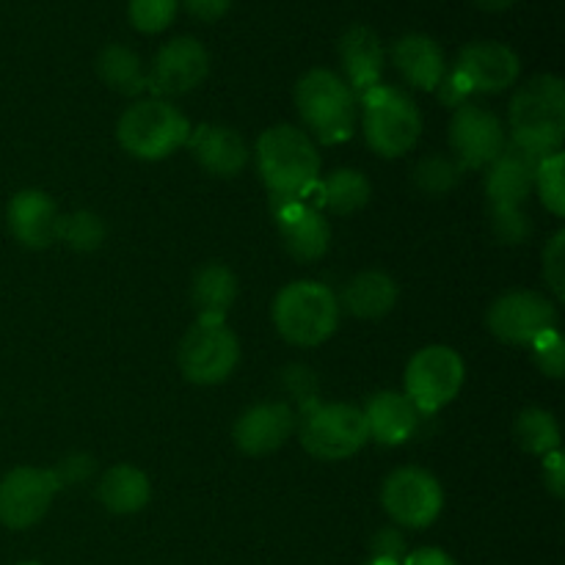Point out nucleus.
I'll return each instance as SVG.
<instances>
[{"instance_id":"37","label":"nucleus","mask_w":565,"mask_h":565,"mask_svg":"<svg viewBox=\"0 0 565 565\" xmlns=\"http://www.w3.org/2000/svg\"><path fill=\"white\" fill-rule=\"evenodd\" d=\"M370 552H373V561H386L401 565L403 557L408 555L406 535L397 527H381L379 533L370 541Z\"/></svg>"},{"instance_id":"1","label":"nucleus","mask_w":565,"mask_h":565,"mask_svg":"<svg viewBox=\"0 0 565 565\" xmlns=\"http://www.w3.org/2000/svg\"><path fill=\"white\" fill-rule=\"evenodd\" d=\"M257 171L270 196L303 202L320 182V152L296 125H274L257 141Z\"/></svg>"},{"instance_id":"27","label":"nucleus","mask_w":565,"mask_h":565,"mask_svg":"<svg viewBox=\"0 0 565 565\" xmlns=\"http://www.w3.org/2000/svg\"><path fill=\"white\" fill-rule=\"evenodd\" d=\"M97 75L110 92L125 94V97H138V94H143L149 88L147 66H143L141 55L119 42H110L99 50Z\"/></svg>"},{"instance_id":"39","label":"nucleus","mask_w":565,"mask_h":565,"mask_svg":"<svg viewBox=\"0 0 565 565\" xmlns=\"http://www.w3.org/2000/svg\"><path fill=\"white\" fill-rule=\"evenodd\" d=\"M541 478H544V486L550 489L552 497L563 500L565 497V458L561 450H552L544 456V463H541Z\"/></svg>"},{"instance_id":"31","label":"nucleus","mask_w":565,"mask_h":565,"mask_svg":"<svg viewBox=\"0 0 565 565\" xmlns=\"http://www.w3.org/2000/svg\"><path fill=\"white\" fill-rule=\"evenodd\" d=\"M105 235H108L105 221L97 213H92V210H75L70 215H61L58 241L66 243L72 252H97L105 243Z\"/></svg>"},{"instance_id":"13","label":"nucleus","mask_w":565,"mask_h":565,"mask_svg":"<svg viewBox=\"0 0 565 565\" xmlns=\"http://www.w3.org/2000/svg\"><path fill=\"white\" fill-rule=\"evenodd\" d=\"M61 491L53 469L17 467L0 480V524L9 530H28L47 516Z\"/></svg>"},{"instance_id":"17","label":"nucleus","mask_w":565,"mask_h":565,"mask_svg":"<svg viewBox=\"0 0 565 565\" xmlns=\"http://www.w3.org/2000/svg\"><path fill=\"white\" fill-rule=\"evenodd\" d=\"M274 218L287 254L298 263H315L331 246V224L318 207L307 202H279L274 199Z\"/></svg>"},{"instance_id":"18","label":"nucleus","mask_w":565,"mask_h":565,"mask_svg":"<svg viewBox=\"0 0 565 565\" xmlns=\"http://www.w3.org/2000/svg\"><path fill=\"white\" fill-rule=\"evenodd\" d=\"M6 224H9L11 237H14L20 246L42 252V248L53 246V243L58 241V204H55L44 191L28 188V191L14 193V196L9 199Z\"/></svg>"},{"instance_id":"38","label":"nucleus","mask_w":565,"mask_h":565,"mask_svg":"<svg viewBox=\"0 0 565 565\" xmlns=\"http://www.w3.org/2000/svg\"><path fill=\"white\" fill-rule=\"evenodd\" d=\"M94 469H97V463H94L92 456H86V452H72V456H66L64 461L53 469V472L55 478H58L61 489H64V486L86 483L94 475Z\"/></svg>"},{"instance_id":"6","label":"nucleus","mask_w":565,"mask_h":565,"mask_svg":"<svg viewBox=\"0 0 565 565\" xmlns=\"http://www.w3.org/2000/svg\"><path fill=\"white\" fill-rule=\"evenodd\" d=\"M359 108L364 141L379 158H403L417 147L423 136V114L408 92L379 83L359 97Z\"/></svg>"},{"instance_id":"33","label":"nucleus","mask_w":565,"mask_h":565,"mask_svg":"<svg viewBox=\"0 0 565 565\" xmlns=\"http://www.w3.org/2000/svg\"><path fill=\"white\" fill-rule=\"evenodd\" d=\"M489 224L502 246H522L533 237V218L524 207H489Z\"/></svg>"},{"instance_id":"28","label":"nucleus","mask_w":565,"mask_h":565,"mask_svg":"<svg viewBox=\"0 0 565 565\" xmlns=\"http://www.w3.org/2000/svg\"><path fill=\"white\" fill-rule=\"evenodd\" d=\"M373 196V185L367 177L356 169H337L331 174L320 177L318 199L329 213L353 215L367 207Z\"/></svg>"},{"instance_id":"9","label":"nucleus","mask_w":565,"mask_h":565,"mask_svg":"<svg viewBox=\"0 0 565 565\" xmlns=\"http://www.w3.org/2000/svg\"><path fill=\"white\" fill-rule=\"evenodd\" d=\"M463 379H467V367L458 351L447 345H428L408 359L403 395L423 417H430L456 401Z\"/></svg>"},{"instance_id":"10","label":"nucleus","mask_w":565,"mask_h":565,"mask_svg":"<svg viewBox=\"0 0 565 565\" xmlns=\"http://www.w3.org/2000/svg\"><path fill=\"white\" fill-rule=\"evenodd\" d=\"M381 505L397 527L425 530L439 519L445 491L428 469L401 467L381 486Z\"/></svg>"},{"instance_id":"40","label":"nucleus","mask_w":565,"mask_h":565,"mask_svg":"<svg viewBox=\"0 0 565 565\" xmlns=\"http://www.w3.org/2000/svg\"><path fill=\"white\" fill-rule=\"evenodd\" d=\"M182 6H185L188 14L196 17V20L215 22L230 11L232 0H182Z\"/></svg>"},{"instance_id":"7","label":"nucleus","mask_w":565,"mask_h":565,"mask_svg":"<svg viewBox=\"0 0 565 565\" xmlns=\"http://www.w3.org/2000/svg\"><path fill=\"white\" fill-rule=\"evenodd\" d=\"M241 362V342L226 320L199 318L177 348L182 379L196 386H215L230 379Z\"/></svg>"},{"instance_id":"11","label":"nucleus","mask_w":565,"mask_h":565,"mask_svg":"<svg viewBox=\"0 0 565 565\" xmlns=\"http://www.w3.org/2000/svg\"><path fill=\"white\" fill-rule=\"evenodd\" d=\"M486 326L508 345H533L546 331L557 329V301L535 290H511L491 303Z\"/></svg>"},{"instance_id":"2","label":"nucleus","mask_w":565,"mask_h":565,"mask_svg":"<svg viewBox=\"0 0 565 565\" xmlns=\"http://www.w3.org/2000/svg\"><path fill=\"white\" fill-rule=\"evenodd\" d=\"M511 143L530 158L561 152L565 138V83L557 75H535L524 83L508 108Z\"/></svg>"},{"instance_id":"14","label":"nucleus","mask_w":565,"mask_h":565,"mask_svg":"<svg viewBox=\"0 0 565 565\" xmlns=\"http://www.w3.org/2000/svg\"><path fill=\"white\" fill-rule=\"evenodd\" d=\"M450 72L467 88L469 97L500 94L519 81L522 58L508 44L494 42V39H480V42H469L467 47H461Z\"/></svg>"},{"instance_id":"12","label":"nucleus","mask_w":565,"mask_h":565,"mask_svg":"<svg viewBox=\"0 0 565 565\" xmlns=\"http://www.w3.org/2000/svg\"><path fill=\"white\" fill-rule=\"evenodd\" d=\"M508 147V130L500 116L478 103H463L452 110L450 149L463 171L489 169Z\"/></svg>"},{"instance_id":"44","label":"nucleus","mask_w":565,"mask_h":565,"mask_svg":"<svg viewBox=\"0 0 565 565\" xmlns=\"http://www.w3.org/2000/svg\"><path fill=\"white\" fill-rule=\"evenodd\" d=\"M17 565H42V563H33V561H28V563H17Z\"/></svg>"},{"instance_id":"34","label":"nucleus","mask_w":565,"mask_h":565,"mask_svg":"<svg viewBox=\"0 0 565 565\" xmlns=\"http://www.w3.org/2000/svg\"><path fill=\"white\" fill-rule=\"evenodd\" d=\"M180 0H130L127 17L130 25L141 33H160L174 22Z\"/></svg>"},{"instance_id":"43","label":"nucleus","mask_w":565,"mask_h":565,"mask_svg":"<svg viewBox=\"0 0 565 565\" xmlns=\"http://www.w3.org/2000/svg\"><path fill=\"white\" fill-rule=\"evenodd\" d=\"M364 565H395V563H386V561H367Z\"/></svg>"},{"instance_id":"23","label":"nucleus","mask_w":565,"mask_h":565,"mask_svg":"<svg viewBox=\"0 0 565 565\" xmlns=\"http://www.w3.org/2000/svg\"><path fill=\"white\" fill-rule=\"evenodd\" d=\"M539 160L508 141L505 152L486 169V199L489 207H524L533 193Z\"/></svg>"},{"instance_id":"26","label":"nucleus","mask_w":565,"mask_h":565,"mask_svg":"<svg viewBox=\"0 0 565 565\" xmlns=\"http://www.w3.org/2000/svg\"><path fill=\"white\" fill-rule=\"evenodd\" d=\"M237 290H241V285H237L235 270L226 268L224 263H207L193 276L191 301L196 307L199 318L226 320L237 298Z\"/></svg>"},{"instance_id":"8","label":"nucleus","mask_w":565,"mask_h":565,"mask_svg":"<svg viewBox=\"0 0 565 565\" xmlns=\"http://www.w3.org/2000/svg\"><path fill=\"white\" fill-rule=\"evenodd\" d=\"M370 441L362 408L351 403H318L301 417V445L318 461H345Z\"/></svg>"},{"instance_id":"35","label":"nucleus","mask_w":565,"mask_h":565,"mask_svg":"<svg viewBox=\"0 0 565 565\" xmlns=\"http://www.w3.org/2000/svg\"><path fill=\"white\" fill-rule=\"evenodd\" d=\"M533 359L539 364V370L550 379H563V370H565V342L561 329H552L546 331L544 337L533 342Z\"/></svg>"},{"instance_id":"42","label":"nucleus","mask_w":565,"mask_h":565,"mask_svg":"<svg viewBox=\"0 0 565 565\" xmlns=\"http://www.w3.org/2000/svg\"><path fill=\"white\" fill-rule=\"evenodd\" d=\"M475 3H478L483 11H505L511 9V6H516L519 0H475Z\"/></svg>"},{"instance_id":"5","label":"nucleus","mask_w":565,"mask_h":565,"mask_svg":"<svg viewBox=\"0 0 565 565\" xmlns=\"http://www.w3.org/2000/svg\"><path fill=\"white\" fill-rule=\"evenodd\" d=\"M296 110L318 141L342 143L356 130L359 97L337 72L309 70L296 83Z\"/></svg>"},{"instance_id":"4","label":"nucleus","mask_w":565,"mask_h":565,"mask_svg":"<svg viewBox=\"0 0 565 565\" xmlns=\"http://www.w3.org/2000/svg\"><path fill=\"white\" fill-rule=\"evenodd\" d=\"M191 138V121L174 103L160 97L136 99L116 121V141L138 160H166Z\"/></svg>"},{"instance_id":"24","label":"nucleus","mask_w":565,"mask_h":565,"mask_svg":"<svg viewBox=\"0 0 565 565\" xmlns=\"http://www.w3.org/2000/svg\"><path fill=\"white\" fill-rule=\"evenodd\" d=\"M97 500L105 511L116 513V516H132L152 500L149 475L132 463H116V467L105 469L99 478Z\"/></svg>"},{"instance_id":"29","label":"nucleus","mask_w":565,"mask_h":565,"mask_svg":"<svg viewBox=\"0 0 565 565\" xmlns=\"http://www.w3.org/2000/svg\"><path fill=\"white\" fill-rule=\"evenodd\" d=\"M513 439L530 456H541L561 450V425L555 414L544 408H524L513 423Z\"/></svg>"},{"instance_id":"21","label":"nucleus","mask_w":565,"mask_h":565,"mask_svg":"<svg viewBox=\"0 0 565 565\" xmlns=\"http://www.w3.org/2000/svg\"><path fill=\"white\" fill-rule=\"evenodd\" d=\"M392 64L417 92H436L447 75L445 50L428 33H403L392 44Z\"/></svg>"},{"instance_id":"15","label":"nucleus","mask_w":565,"mask_h":565,"mask_svg":"<svg viewBox=\"0 0 565 565\" xmlns=\"http://www.w3.org/2000/svg\"><path fill=\"white\" fill-rule=\"evenodd\" d=\"M210 75V53L199 39L177 36L166 42L152 58L147 86L154 97L171 99L202 86Z\"/></svg>"},{"instance_id":"25","label":"nucleus","mask_w":565,"mask_h":565,"mask_svg":"<svg viewBox=\"0 0 565 565\" xmlns=\"http://www.w3.org/2000/svg\"><path fill=\"white\" fill-rule=\"evenodd\" d=\"M397 281L384 270H362L353 276L342 290L340 307L351 312L353 318L379 320L395 309L397 303Z\"/></svg>"},{"instance_id":"16","label":"nucleus","mask_w":565,"mask_h":565,"mask_svg":"<svg viewBox=\"0 0 565 565\" xmlns=\"http://www.w3.org/2000/svg\"><path fill=\"white\" fill-rule=\"evenodd\" d=\"M298 430V417L290 403L268 401L246 408L232 428L237 450L246 456H270L285 447Z\"/></svg>"},{"instance_id":"20","label":"nucleus","mask_w":565,"mask_h":565,"mask_svg":"<svg viewBox=\"0 0 565 565\" xmlns=\"http://www.w3.org/2000/svg\"><path fill=\"white\" fill-rule=\"evenodd\" d=\"M340 61L345 83L356 97L384 83L386 53L379 33L370 25H351L340 39Z\"/></svg>"},{"instance_id":"30","label":"nucleus","mask_w":565,"mask_h":565,"mask_svg":"<svg viewBox=\"0 0 565 565\" xmlns=\"http://www.w3.org/2000/svg\"><path fill=\"white\" fill-rule=\"evenodd\" d=\"M414 188L425 196H447L463 180V169L452 154H425L412 171Z\"/></svg>"},{"instance_id":"19","label":"nucleus","mask_w":565,"mask_h":565,"mask_svg":"<svg viewBox=\"0 0 565 565\" xmlns=\"http://www.w3.org/2000/svg\"><path fill=\"white\" fill-rule=\"evenodd\" d=\"M185 147H191L193 158L207 174L221 177V180L243 174L252 154L241 132L226 125H199L196 130H191Z\"/></svg>"},{"instance_id":"32","label":"nucleus","mask_w":565,"mask_h":565,"mask_svg":"<svg viewBox=\"0 0 565 565\" xmlns=\"http://www.w3.org/2000/svg\"><path fill=\"white\" fill-rule=\"evenodd\" d=\"M533 191H539L541 202L552 215H565V180H563V152L550 154L535 166Z\"/></svg>"},{"instance_id":"22","label":"nucleus","mask_w":565,"mask_h":565,"mask_svg":"<svg viewBox=\"0 0 565 565\" xmlns=\"http://www.w3.org/2000/svg\"><path fill=\"white\" fill-rule=\"evenodd\" d=\"M367 436L381 447H401L414 439L423 414L408 403L403 392H375L362 408Z\"/></svg>"},{"instance_id":"36","label":"nucleus","mask_w":565,"mask_h":565,"mask_svg":"<svg viewBox=\"0 0 565 565\" xmlns=\"http://www.w3.org/2000/svg\"><path fill=\"white\" fill-rule=\"evenodd\" d=\"M544 279L546 285H550V290L555 292L557 301H563L565 298V232H555L552 235V241L546 243L544 248Z\"/></svg>"},{"instance_id":"3","label":"nucleus","mask_w":565,"mask_h":565,"mask_svg":"<svg viewBox=\"0 0 565 565\" xmlns=\"http://www.w3.org/2000/svg\"><path fill=\"white\" fill-rule=\"evenodd\" d=\"M340 298L323 281H290L281 287L270 307L281 340L298 348H318L340 326Z\"/></svg>"},{"instance_id":"41","label":"nucleus","mask_w":565,"mask_h":565,"mask_svg":"<svg viewBox=\"0 0 565 565\" xmlns=\"http://www.w3.org/2000/svg\"><path fill=\"white\" fill-rule=\"evenodd\" d=\"M401 565H458L456 557L447 555L439 546H423V550H414L403 557Z\"/></svg>"}]
</instances>
